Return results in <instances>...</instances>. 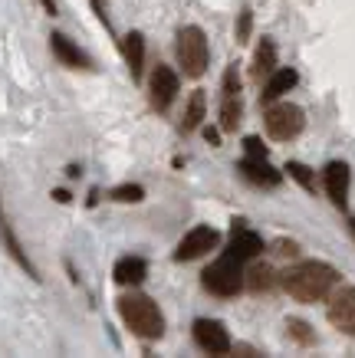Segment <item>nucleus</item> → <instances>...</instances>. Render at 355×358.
Segmentation results:
<instances>
[{"instance_id":"nucleus-1","label":"nucleus","mask_w":355,"mask_h":358,"mask_svg":"<svg viewBox=\"0 0 355 358\" xmlns=\"http://www.w3.org/2000/svg\"><path fill=\"white\" fill-rule=\"evenodd\" d=\"M280 282L296 303H326L339 286V270L323 260H300L280 273Z\"/></svg>"},{"instance_id":"nucleus-2","label":"nucleus","mask_w":355,"mask_h":358,"mask_svg":"<svg viewBox=\"0 0 355 358\" xmlns=\"http://www.w3.org/2000/svg\"><path fill=\"white\" fill-rule=\"evenodd\" d=\"M118 315L132 329V336L139 338H162L165 336V315L158 303H151L148 296L129 293L118 299Z\"/></svg>"},{"instance_id":"nucleus-3","label":"nucleus","mask_w":355,"mask_h":358,"mask_svg":"<svg viewBox=\"0 0 355 358\" xmlns=\"http://www.w3.org/2000/svg\"><path fill=\"white\" fill-rule=\"evenodd\" d=\"M174 53H178V63H181L184 76L201 79L207 69V59H211V50H207V36L201 27H184L178 33V43H174Z\"/></svg>"},{"instance_id":"nucleus-4","label":"nucleus","mask_w":355,"mask_h":358,"mask_svg":"<svg viewBox=\"0 0 355 358\" xmlns=\"http://www.w3.org/2000/svg\"><path fill=\"white\" fill-rule=\"evenodd\" d=\"M201 276H204L207 293L230 299V296H237L240 289H244V260H237V257L224 253V257H217Z\"/></svg>"},{"instance_id":"nucleus-5","label":"nucleus","mask_w":355,"mask_h":358,"mask_svg":"<svg viewBox=\"0 0 355 358\" xmlns=\"http://www.w3.org/2000/svg\"><path fill=\"white\" fill-rule=\"evenodd\" d=\"M263 125H267L270 138L290 141L302 131L306 115H302V109L300 106H293V102H277V106H270V109L263 112Z\"/></svg>"},{"instance_id":"nucleus-6","label":"nucleus","mask_w":355,"mask_h":358,"mask_svg":"<svg viewBox=\"0 0 355 358\" xmlns=\"http://www.w3.org/2000/svg\"><path fill=\"white\" fill-rule=\"evenodd\" d=\"M217 243H221V234H217L214 227H207V224H201V227H191L181 237L178 250H174V260H178V263L201 260V257H204V253H211Z\"/></svg>"},{"instance_id":"nucleus-7","label":"nucleus","mask_w":355,"mask_h":358,"mask_svg":"<svg viewBox=\"0 0 355 358\" xmlns=\"http://www.w3.org/2000/svg\"><path fill=\"white\" fill-rule=\"evenodd\" d=\"M326 315H329V322H333L339 332L355 338V286H342V289L335 286L333 296H329Z\"/></svg>"},{"instance_id":"nucleus-8","label":"nucleus","mask_w":355,"mask_h":358,"mask_svg":"<svg viewBox=\"0 0 355 358\" xmlns=\"http://www.w3.org/2000/svg\"><path fill=\"white\" fill-rule=\"evenodd\" d=\"M240 76H237V66H230L224 73V86H221V129L234 131L240 125Z\"/></svg>"},{"instance_id":"nucleus-9","label":"nucleus","mask_w":355,"mask_h":358,"mask_svg":"<svg viewBox=\"0 0 355 358\" xmlns=\"http://www.w3.org/2000/svg\"><path fill=\"white\" fill-rule=\"evenodd\" d=\"M178 89H181V83H178V73H174L172 66H165V63L155 66L151 83H148L151 106H155L158 112H168V109H172V102L178 99Z\"/></svg>"},{"instance_id":"nucleus-10","label":"nucleus","mask_w":355,"mask_h":358,"mask_svg":"<svg viewBox=\"0 0 355 358\" xmlns=\"http://www.w3.org/2000/svg\"><path fill=\"white\" fill-rule=\"evenodd\" d=\"M191 336L197 342V348L207 352V355H227L230 352V336H227V329L217 319H197Z\"/></svg>"},{"instance_id":"nucleus-11","label":"nucleus","mask_w":355,"mask_h":358,"mask_svg":"<svg viewBox=\"0 0 355 358\" xmlns=\"http://www.w3.org/2000/svg\"><path fill=\"white\" fill-rule=\"evenodd\" d=\"M237 171H240V178L250 181L253 187H280V181H283V174L277 171L267 158H244Z\"/></svg>"},{"instance_id":"nucleus-12","label":"nucleus","mask_w":355,"mask_h":358,"mask_svg":"<svg viewBox=\"0 0 355 358\" xmlns=\"http://www.w3.org/2000/svg\"><path fill=\"white\" fill-rule=\"evenodd\" d=\"M323 185H326V194L333 201L335 207H345L349 201V164L345 162H329L323 171Z\"/></svg>"},{"instance_id":"nucleus-13","label":"nucleus","mask_w":355,"mask_h":358,"mask_svg":"<svg viewBox=\"0 0 355 358\" xmlns=\"http://www.w3.org/2000/svg\"><path fill=\"white\" fill-rule=\"evenodd\" d=\"M0 240H4V247H7V253H11L13 260L20 263L23 270H27V276L30 280H40V273H36V266H33V260L27 257V250H23V243L17 240V234H13L11 220H7V214H4V204H0Z\"/></svg>"},{"instance_id":"nucleus-14","label":"nucleus","mask_w":355,"mask_h":358,"mask_svg":"<svg viewBox=\"0 0 355 358\" xmlns=\"http://www.w3.org/2000/svg\"><path fill=\"white\" fill-rule=\"evenodd\" d=\"M260 250H263L260 234H253V230H247V227H234V237H230V243H227L224 253H230V257H237V260H253Z\"/></svg>"},{"instance_id":"nucleus-15","label":"nucleus","mask_w":355,"mask_h":358,"mask_svg":"<svg viewBox=\"0 0 355 358\" xmlns=\"http://www.w3.org/2000/svg\"><path fill=\"white\" fill-rule=\"evenodd\" d=\"M50 46H53V53L60 56V63H66L69 69H92L89 56L83 53L69 36H63V33H53V36H50Z\"/></svg>"},{"instance_id":"nucleus-16","label":"nucleus","mask_w":355,"mask_h":358,"mask_svg":"<svg viewBox=\"0 0 355 358\" xmlns=\"http://www.w3.org/2000/svg\"><path fill=\"white\" fill-rule=\"evenodd\" d=\"M145 276H148V263L141 260V257H122V260L112 266V280H116L118 286H139Z\"/></svg>"},{"instance_id":"nucleus-17","label":"nucleus","mask_w":355,"mask_h":358,"mask_svg":"<svg viewBox=\"0 0 355 358\" xmlns=\"http://www.w3.org/2000/svg\"><path fill=\"white\" fill-rule=\"evenodd\" d=\"M296 83H300L296 69H273V73H270V83L263 86V92H260V102H277V99L286 96Z\"/></svg>"},{"instance_id":"nucleus-18","label":"nucleus","mask_w":355,"mask_h":358,"mask_svg":"<svg viewBox=\"0 0 355 358\" xmlns=\"http://www.w3.org/2000/svg\"><path fill=\"white\" fill-rule=\"evenodd\" d=\"M122 53H125L132 79H141V69H145V36L141 33H129L125 43H122Z\"/></svg>"},{"instance_id":"nucleus-19","label":"nucleus","mask_w":355,"mask_h":358,"mask_svg":"<svg viewBox=\"0 0 355 358\" xmlns=\"http://www.w3.org/2000/svg\"><path fill=\"white\" fill-rule=\"evenodd\" d=\"M204 112H207V99H204V92L197 89V92H191V99H188V109H184V115H181V131H184V135H188V131H194V129H201Z\"/></svg>"},{"instance_id":"nucleus-20","label":"nucleus","mask_w":355,"mask_h":358,"mask_svg":"<svg viewBox=\"0 0 355 358\" xmlns=\"http://www.w3.org/2000/svg\"><path fill=\"white\" fill-rule=\"evenodd\" d=\"M273 66H277V46H273V40H263V43L257 46V53H253V76L263 79L273 73Z\"/></svg>"},{"instance_id":"nucleus-21","label":"nucleus","mask_w":355,"mask_h":358,"mask_svg":"<svg viewBox=\"0 0 355 358\" xmlns=\"http://www.w3.org/2000/svg\"><path fill=\"white\" fill-rule=\"evenodd\" d=\"M273 270H270L267 263H257L250 273H244V286H250L253 293H267V289H273Z\"/></svg>"},{"instance_id":"nucleus-22","label":"nucleus","mask_w":355,"mask_h":358,"mask_svg":"<svg viewBox=\"0 0 355 358\" xmlns=\"http://www.w3.org/2000/svg\"><path fill=\"white\" fill-rule=\"evenodd\" d=\"M109 197L118 201V204H139L141 197H145V187L141 185H118V187L109 191Z\"/></svg>"},{"instance_id":"nucleus-23","label":"nucleus","mask_w":355,"mask_h":358,"mask_svg":"<svg viewBox=\"0 0 355 358\" xmlns=\"http://www.w3.org/2000/svg\"><path fill=\"white\" fill-rule=\"evenodd\" d=\"M286 171H290V178H293V181H300V185L306 187V191H312V187H316V181H312V171H309V168H306V164H300V162H290V164H286Z\"/></svg>"},{"instance_id":"nucleus-24","label":"nucleus","mask_w":355,"mask_h":358,"mask_svg":"<svg viewBox=\"0 0 355 358\" xmlns=\"http://www.w3.org/2000/svg\"><path fill=\"white\" fill-rule=\"evenodd\" d=\"M286 329H290V336L296 338L300 345H312V342H316V336L309 332V326H306V322H300V319H290V322H286Z\"/></svg>"},{"instance_id":"nucleus-25","label":"nucleus","mask_w":355,"mask_h":358,"mask_svg":"<svg viewBox=\"0 0 355 358\" xmlns=\"http://www.w3.org/2000/svg\"><path fill=\"white\" fill-rule=\"evenodd\" d=\"M244 148H247V158H267V148H263V141L260 138H247L244 141Z\"/></svg>"},{"instance_id":"nucleus-26","label":"nucleus","mask_w":355,"mask_h":358,"mask_svg":"<svg viewBox=\"0 0 355 358\" xmlns=\"http://www.w3.org/2000/svg\"><path fill=\"white\" fill-rule=\"evenodd\" d=\"M247 33H250V13H240V30H237V40L244 43V40H247Z\"/></svg>"},{"instance_id":"nucleus-27","label":"nucleus","mask_w":355,"mask_h":358,"mask_svg":"<svg viewBox=\"0 0 355 358\" xmlns=\"http://www.w3.org/2000/svg\"><path fill=\"white\" fill-rule=\"evenodd\" d=\"M204 138H207V141H211V145H217V141H221V135H217V131H214V129H207V131H204Z\"/></svg>"},{"instance_id":"nucleus-28","label":"nucleus","mask_w":355,"mask_h":358,"mask_svg":"<svg viewBox=\"0 0 355 358\" xmlns=\"http://www.w3.org/2000/svg\"><path fill=\"white\" fill-rule=\"evenodd\" d=\"M40 3L46 7V13H56V0H40Z\"/></svg>"},{"instance_id":"nucleus-29","label":"nucleus","mask_w":355,"mask_h":358,"mask_svg":"<svg viewBox=\"0 0 355 358\" xmlns=\"http://www.w3.org/2000/svg\"><path fill=\"white\" fill-rule=\"evenodd\" d=\"M53 197L60 201V204H66V201H69V194H66V191H53Z\"/></svg>"},{"instance_id":"nucleus-30","label":"nucleus","mask_w":355,"mask_h":358,"mask_svg":"<svg viewBox=\"0 0 355 358\" xmlns=\"http://www.w3.org/2000/svg\"><path fill=\"white\" fill-rule=\"evenodd\" d=\"M92 7H96V10H99V17L106 20V13H102V0H92Z\"/></svg>"},{"instance_id":"nucleus-31","label":"nucleus","mask_w":355,"mask_h":358,"mask_svg":"<svg viewBox=\"0 0 355 358\" xmlns=\"http://www.w3.org/2000/svg\"><path fill=\"white\" fill-rule=\"evenodd\" d=\"M349 227H352V237H355V217H352V220H349Z\"/></svg>"}]
</instances>
